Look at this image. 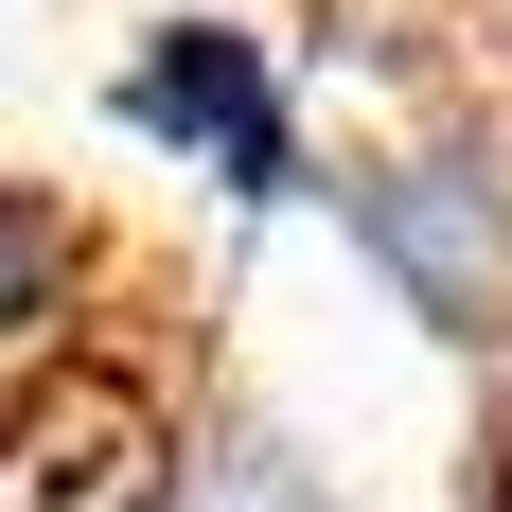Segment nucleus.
Wrapping results in <instances>:
<instances>
[{
	"instance_id": "obj_1",
	"label": "nucleus",
	"mask_w": 512,
	"mask_h": 512,
	"mask_svg": "<svg viewBox=\"0 0 512 512\" xmlns=\"http://www.w3.org/2000/svg\"><path fill=\"white\" fill-rule=\"evenodd\" d=\"M336 230L442 354H512V159L495 142H371L336 159Z\"/></svg>"
},
{
	"instance_id": "obj_2",
	"label": "nucleus",
	"mask_w": 512,
	"mask_h": 512,
	"mask_svg": "<svg viewBox=\"0 0 512 512\" xmlns=\"http://www.w3.org/2000/svg\"><path fill=\"white\" fill-rule=\"evenodd\" d=\"M106 124L159 142L177 177H212V195H248V212L301 195V106H283V53H265L248 18H159V36H124Z\"/></svg>"
},
{
	"instance_id": "obj_3",
	"label": "nucleus",
	"mask_w": 512,
	"mask_h": 512,
	"mask_svg": "<svg viewBox=\"0 0 512 512\" xmlns=\"http://www.w3.org/2000/svg\"><path fill=\"white\" fill-rule=\"evenodd\" d=\"M71 318H89V212L0 159V371H36Z\"/></svg>"
},
{
	"instance_id": "obj_4",
	"label": "nucleus",
	"mask_w": 512,
	"mask_h": 512,
	"mask_svg": "<svg viewBox=\"0 0 512 512\" xmlns=\"http://www.w3.org/2000/svg\"><path fill=\"white\" fill-rule=\"evenodd\" d=\"M177 512H336V477L283 442V424H248V407H212L195 442H177Z\"/></svg>"
},
{
	"instance_id": "obj_5",
	"label": "nucleus",
	"mask_w": 512,
	"mask_h": 512,
	"mask_svg": "<svg viewBox=\"0 0 512 512\" xmlns=\"http://www.w3.org/2000/svg\"><path fill=\"white\" fill-rule=\"evenodd\" d=\"M477 512H512V424H495V477H477Z\"/></svg>"
}]
</instances>
